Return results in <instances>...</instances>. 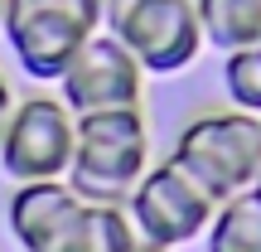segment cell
Here are the masks:
<instances>
[{
	"mask_svg": "<svg viewBox=\"0 0 261 252\" xmlns=\"http://www.w3.org/2000/svg\"><path fill=\"white\" fill-rule=\"evenodd\" d=\"M150 170V141L140 107H116V112H87L77 117V150L68 165V189L83 204H116L126 209L130 189Z\"/></svg>",
	"mask_w": 261,
	"mask_h": 252,
	"instance_id": "1",
	"label": "cell"
},
{
	"mask_svg": "<svg viewBox=\"0 0 261 252\" xmlns=\"http://www.w3.org/2000/svg\"><path fill=\"white\" fill-rule=\"evenodd\" d=\"M174 160L213 204L247 194L261 175V117L252 112H198L179 131Z\"/></svg>",
	"mask_w": 261,
	"mask_h": 252,
	"instance_id": "2",
	"label": "cell"
},
{
	"mask_svg": "<svg viewBox=\"0 0 261 252\" xmlns=\"http://www.w3.org/2000/svg\"><path fill=\"white\" fill-rule=\"evenodd\" d=\"M0 29L29 78L58 83L77 49L102 34V0H5Z\"/></svg>",
	"mask_w": 261,
	"mask_h": 252,
	"instance_id": "3",
	"label": "cell"
},
{
	"mask_svg": "<svg viewBox=\"0 0 261 252\" xmlns=\"http://www.w3.org/2000/svg\"><path fill=\"white\" fill-rule=\"evenodd\" d=\"M213 214H218V204L174 160L150 165L126 199V218L140 238V252H169V247L198 243L213 223Z\"/></svg>",
	"mask_w": 261,
	"mask_h": 252,
	"instance_id": "4",
	"label": "cell"
},
{
	"mask_svg": "<svg viewBox=\"0 0 261 252\" xmlns=\"http://www.w3.org/2000/svg\"><path fill=\"white\" fill-rule=\"evenodd\" d=\"M77 150V117L63 107V97H24L15 102L0 141V170L15 185L34 179H63Z\"/></svg>",
	"mask_w": 261,
	"mask_h": 252,
	"instance_id": "5",
	"label": "cell"
},
{
	"mask_svg": "<svg viewBox=\"0 0 261 252\" xmlns=\"http://www.w3.org/2000/svg\"><path fill=\"white\" fill-rule=\"evenodd\" d=\"M140 78L145 68L130 58V49L116 34H92L77 58L58 78V97L73 117L87 112H116V107H140Z\"/></svg>",
	"mask_w": 261,
	"mask_h": 252,
	"instance_id": "6",
	"label": "cell"
},
{
	"mask_svg": "<svg viewBox=\"0 0 261 252\" xmlns=\"http://www.w3.org/2000/svg\"><path fill=\"white\" fill-rule=\"evenodd\" d=\"M116 39L145 73H184L203 49L198 5L194 0H140L116 29Z\"/></svg>",
	"mask_w": 261,
	"mask_h": 252,
	"instance_id": "7",
	"label": "cell"
},
{
	"mask_svg": "<svg viewBox=\"0 0 261 252\" xmlns=\"http://www.w3.org/2000/svg\"><path fill=\"white\" fill-rule=\"evenodd\" d=\"M83 199L68 189V179H34V185H19L10 194V209H5V223L15 233V243L24 252H44L63 233V223L77 214Z\"/></svg>",
	"mask_w": 261,
	"mask_h": 252,
	"instance_id": "8",
	"label": "cell"
},
{
	"mask_svg": "<svg viewBox=\"0 0 261 252\" xmlns=\"http://www.w3.org/2000/svg\"><path fill=\"white\" fill-rule=\"evenodd\" d=\"M44 252H140V238L130 228L126 209L116 204H77V214L63 223Z\"/></svg>",
	"mask_w": 261,
	"mask_h": 252,
	"instance_id": "9",
	"label": "cell"
},
{
	"mask_svg": "<svg viewBox=\"0 0 261 252\" xmlns=\"http://www.w3.org/2000/svg\"><path fill=\"white\" fill-rule=\"evenodd\" d=\"M203 39L223 54L261 49V0H194Z\"/></svg>",
	"mask_w": 261,
	"mask_h": 252,
	"instance_id": "10",
	"label": "cell"
},
{
	"mask_svg": "<svg viewBox=\"0 0 261 252\" xmlns=\"http://www.w3.org/2000/svg\"><path fill=\"white\" fill-rule=\"evenodd\" d=\"M203 247L208 252H261V199H256V189L218 204Z\"/></svg>",
	"mask_w": 261,
	"mask_h": 252,
	"instance_id": "11",
	"label": "cell"
},
{
	"mask_svg": "<svg viewBox=\"0 0 261 252\" xmlns=\"http://www.w3.org/2000/svg\"><path fill=\"white\" fill-rule=\"evenodd\" d=\"M223 87H227V102H232L237 112L261 117V49H237V54H227Z\"/></svg>",
	"mask_w": 261,
	"mask_h": 252,
	"instance_id": "12",
	"label": "cell"
},
{
	"mask_svg": "<svg viewBox=\"0 0 261 252\" xmlns=\"http://www.w3.org/2000/svg\"><path fill=\"white\" fill-rule=\"evenodd\" d=\"M136 5H140V0H102V29H107V34H116Z\"/></svg>",
	"mask_w": 261,
	"mask_h": 252,
	"instance_id": "13",
	"label": "cell"
},
{
	"mask_svg": "<svg viewBox=\"0 0 261 252\" xmlns=\"http://www.w3.org/2000/svg\"><path fill=\"white\" fill-rule=\"evenodd\" d=\"M10 112H15V97H10V83L0 73V141H5V126H10Z\"/></svg>",
	"mask_w": 261,
	"mask_h": 252,
	"instance_id": "14",
	"label": "cell"
},
{
	"mask_svg": "<svg viewBox=\"0 0 261 252\" xmlns=\"http://www.w3.org/2000/svg\"><path fill=\"white\" fill-rule=\"evenodd\" d=\"M252 189H256V199H261V175H256V185H252Z\"/></svg>",
	"mask_w": 261,
	"mask_h": 252,
	"instance_id": "15",
	"label": "cell"
},
{
	"mask_svg": "<svg viewBox=\"0 0 261 252\" xmlns=\"http://www.w3.org/2000/svg\"><path fill=\"white\" fill-rule=\"evenodd\" d=\"M0 19H5V0H0Z\"/></svg>",
	"mask_w": 261,
	"mask_h": 252,
	"instance_id": "16",
	"label": "cell"
}]
</instances>
